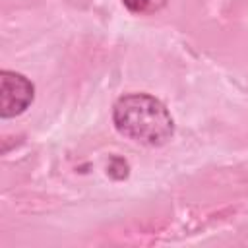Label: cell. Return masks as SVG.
<instances>
[{"mask_svg":"<svg viewBox=\"0 0 248 248\" xmlns=\"http://www.w3.org/2000/svg\"><path fill=\"white\" fill-rule=\"evenodd\" d=\"M116 130L128 140L159 147L174 134V120L167 107L147 93H130L120 97L112 107Z\"/></svg>","mask_w":248,"mask_h":248,"instance_id":"obj_1","label":"cell"},{"mask_svg":"<svg viewBox=\"0 0 248 248\" xmlns=\"http://www.w3.org/2000/svg\"><path fill=\"white\" fill-rule=\"evenodd\" d=\"M35 97V87L33 83L10 70H2L0 74V116L2 118H12L21 114Z\"/></svg>","mask_w":248,"mask_h":248,"instance_id":"obj_2","label":"cell"},{"mask_svg":"<svg viewBox=\"0 0 248 248\" xmlns=\"http://www.w3.org/2000/svg\"><path fill=\"white\" fill-rule=\"evenodd\" d=\"M124 4L132 10V12H141L147 4V0H124Z\"/></svg>","mask_w":248,"mask_h":248,"instance_id":"obj_3","label":"cell"}]
</instances>
